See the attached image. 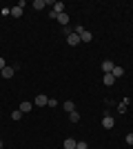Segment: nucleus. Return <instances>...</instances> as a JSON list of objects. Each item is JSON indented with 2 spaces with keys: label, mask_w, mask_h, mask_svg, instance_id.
Wrapping results in <instances>:
<instances>
[{
  "label": "nucleus",
  "mask_w": 133,
  "mask_h": 149,
  "mask_svg": "<svg viewBox=\"0 0 133 149\" xmlns=\"http://www.w3.org/2000/svg\"><path fill=\"white\" fill-rule=\"evenodd\" d=\"M111 74H113V78H122V76H124V69H122L120 65H115V67H113V71H111Z\"/></svg>",
  "instance_id": "nucleus-10"
},
{
  "label": "nucleus",
  "mask_w": 133,
  "mask_h": 149,
  "mask_svg": "<svg viewBox=\"0 0 133 149\" xmlns=\"http://www.w3.org/2000/svg\"><path fill=\"white\" fill-rule=\"evenodd\" d=\"M51 7H53V9H51L53 13H64V2H53Z\"/></svg>",
  "instance_id": "nucleus-8"
},
{
  "label": "nucleus",
  "mask_w": 133,
  "mask_h": 149,
  "mask_svg": "<svg viewBox=\"0 0 133 149\" xmlns=\"http://www.w3.org/2000/svg\"><path fill=\"white\" fill-rule=\"evenodd\" d=\"M13 71H16V67H5L2 71H0V74H2V78H11Z\"/></svg>",
  "instance_id": "nucleus-11"
},
{
  "label": "nucleus",
  "mask_w": 133,
  "mask_h": 149,
  "mask_svg": "<svg viewBox=\"0 0 133 149\" xmlns=\"http://www.w3.org/2000/svg\"><path fill=\"white\" fill-rule=\"evenodd\" d=\"M113 60H102V71H104V74H111V71H113Z\"/></svg>",
  "instance_id": "nucleus-5"
},
{
  "label": "nucleus",
  "mask_w": 133,
  "mask_h": 149,
  "mask_svg": "<svg viewBox=\"0 0 133 149\" xmlns=\"http://www.w3.org/2000/svg\"><path fill=\"white\" fill-rule=\"evenodd\" d=\"M127 145H133V134H129V136H127Z\"/></svg>",
  "instance_id": "nucleus-20"
},
{
  "label": "nucleus",
  "mask_w": 133,
  "mask_h": 149,
  "mask_svg": "<svg viewBox=\"0 0 133 149\" xmlns=\"http://www.w3.org/2000/svg\"><path fill=\"white\" fill-rule=\"evenodd\" d=\"M76 149H89V145H87V143H84V140H80V143H78V145H76Z\"/></svg>",
  "instance_id": "nucleus-18"
},
{
  "label": "nucleus",
  "mask_w": 133,
  "mask_h": 149,
  "mask_svg": "<svg viewBox=\"0 0 133 149\" xmlns=\"http://www.w3.org/2000/svg\"><path fill=\"white\" fill-rule=\"evenodd\" d=\"M102 82H104V85H107V87H111V85H113V82H115L113 74H104V76H102Z\"/></svg>",
  "instance_id": "nucleus-7"
},
{
  "label": "nucleus",
  "mask_w": 133,
  "mask_h": 149,
  "mask_svg": "<svg viewBox=\"0 0 133 149\" xmlns=\"http://www.w3.org/2000/svg\"><path fill=\"white\" fill-rule=\"evenodd\" d=\"M69 120H71V123H78V120H80V113H78V111H71L69 113Z\"/></svg>",
  "instance_id": "nucleus-16"
},
{
  "label": "nucleus",
  "mask_w": 133,
  "mask_h": 149,
  "mask_svg": "<svg viewBox=\"0 0 133 149\" xmlns=\"http://www.w3.org/2000/svg\"><path fill=\"white\" fill-rule=\"evenodd\" d=\"M20 111H22V113H29V111H31V102H29V100L20 102Z\"/></svg>",
  "instance_id": "nucleus-12"
},
{
  "label": "nucleus",
  "mask_w": 133,
  "mask_h": 149,
  "mask_svg": "<svg viewBox=\"0 0 133 149\" xmlns=\"http://www.w3.org/2000/svg\"><path fill=\"white\" fill-rule=\"evenodd\" d=\"M131 100H133V98H131Z\"/></svg>",
  "instance_id": "nucleus-22"
},
{
  "label": "nucleus",
  "mask_w": 133,
  "mask_h": 149,
  "mask_svg": "<svg viewBox=\"0 0 133 149\" xmlns=\"http://www.w3.org/2000/svg\"><path fill=\"white\" fill-rule=\"evenodd\" d=\"M33 9H36V11H42L44 7H47V0H33Z\"/></svg>",
  "instance_id": "nucleus-6"
},
{
  "label": "nucleus",
  "mask_w": 133,
  "mask_h": 149,
  "mask_svg": "<svg viewBox=\"0 0 133 149\" xmlns=\"http://www.w3.org/2000/svg\"><path fill=\"white\" fill-rule=\"evenodd\" d=\"M58 22H62V25H67V27H69V16H67V13H58Z\"/></svg>",
  "instance_id": "nucleus-13"
},
{
  "label": "nucleus",
  "mask_w": 133,
  "mask_h": 149,
  "mask_svg": "<svg viewBox=\"0 0 133 149\" xmlns=\"http://www.w3.org/2000/svg\"><path fill=\"white\" fill-rule=\"evenodd\" d=\"M11 118H13V120H20V118H22V111H20V109H13Z\"/></svg>",
  "instance_id": "nucleus-17"
},
{
  "label": "nucleus",
  "mask_w": 133,
  "mask_h": 149,
  "mask_svg": "<svg viewBox=\"0 0 133 149\" xmlns=\"http://www.w3.org/2000/svg\"><path fill=\"white\" fill-rule=\"evenodd\" d=\"M0 149H2V140H0Z\"/></svg>",
  "instance_id": "nucleus-21"
},
{
  "label": "nucleus",
  "mask_w": 133,
  "mask_h": 149,
  "mask_svg": "<svg viewBox=\"0 0 133 149\" xmlns=\"http://www.w3.org/2000/svg\"><path fill=\"white\" fill-rule=\"evenodd\" d=\"M76 33L80 36V40H82V42H91V40H93V33H91V31H87L84 27H76Z\"/></svg>",
  "instance_id": "nucleus-1"
},
{
  "label": "nucleus",
  "mask_w": 133,
  "mask_h": 149,
  "mask_svg": "<svg viewBox=\"0 0 133 149\" xmlns=\"http://www.w3.org/2000/svg\"><path fill=\"white\" fill-rule=\"evenodd\" d=\"M11 16H13V18H20V16H22V7L16 5V7L11 9Z\"/></svg>",
  "instance_id": "nucleus-14"
},
{
  "label": "nucleus",
  "mask_w": 133,
  "mask_h": 149,
  "mask_svg": "<svg viewBox=\"0 0 133 149\" xmlns=\"http://www.w3.org/2000/svg\"><path fill=\"white\" fill-rule=\"evenodd\" d=\"M80 42H82V40H80V36H78L76 31L67 36V45H69V47H78V45H80Z\"/></svg>",
  "instance_id": "nucleus-2"
},
{
  "label": "nucleus",
  "mask_w": 133,
  "mask_h": 149,
  "mask_svg": "<svg viewBox=\"0 0 133 149\" xmlns=\"http://www.w3.org/2000/svg\"><path fill=\"white\" fill-rule=\"evenodd\" d=\"M113 125H115L113 116H102V127L104 129H113Z\"/></svg>",
  "instance_id": "nucleus-3"
},
{
  "label": "nucleus",
  "mask_w": 133,
  "mask_h": 149,
  "mask_svg": "<svg viewBox=\"0 0 133 149\" xmlns=\"http://www.w3.org/2000/svg\"><path fill=\"white\" fill-rule=\"evenodd\" d=\"M64 111H76V105H73V102H71V100H67V102H64Z\"/></svg>",
  "instance_id": "nucleus-15"
},
{
  "label": "nucleus",
  "mask_w": 133,
  "mask_h": 149,
  "mask_svg": "<svg viewBox=\"0 0 133 149\" xmlns=\"http://www.w3.org/2000/svg\"><path fill=\"white\" fill-rule=\"evenodd\" d=\"M7 67V62H5V58H0V71H2V69Z\"/></svg>",
  "instance_id": "nucleus-19"
},
{
  "label": "nucleus",
  "mask_w": 133,
  "mask_h": 149,
  "mask_svg": "<svg viewBox=\"0 0 133 149\" xmlns=\"http://www.w3.org/2000/svg\"><path fill=\"white\" fill-rule=\"evenodd\" d=\"M76 145H78L76 138H67V140H64V149H76Z\"/></svg>",
  "instance_id": "nucleus-9"
},
{
  "label": "nucleus",
  "mask_w": 133,
  "mask_h": 149,
  "mask_svg": "<svg viewBox=\"0 0 133 149\" xmlns=\"http://www.w3.org/2000/svg\"><path fill=\"white\" fill-rule=\"evenodd\" d=\"M33 102H36L38 107H44V105H49V96H44V93H38Z\"/></svg>",
  "instance_id": "nucleus-4"
}]
</instances>
